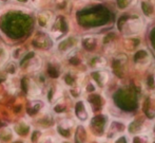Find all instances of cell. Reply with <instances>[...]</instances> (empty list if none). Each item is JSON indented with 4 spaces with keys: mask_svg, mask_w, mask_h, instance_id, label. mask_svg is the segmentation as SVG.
<instances>
[{
    "mask_svg": "<svg viewBox=\"0 0 155 143\" xmlns=\"http://www.w3.org/2000/svg\"><path fill=\"white\" fill-rule=\"evenodd\" d=\"M54 16L53 12L49 10H42L37 14V23L38 27L43 29V30H49V28L51 27L52 23H53Z\"/></svg>",
    "mask_w": 155,
    "mask_h": 143,
    "instance_id": "3",
    "label": "cell"
},
{
    "mask_svg": "<svg viewBox=\"0 0 155 143\" xmlns=\"http://www.w3.org/2000/svg\"><path fill=\"white\" fill-rule=\"evenodd\" d=\"M70 30V23L63 15H57L49 28V35L54 41H59L68 35Z\"/></svg>",
    "mask_w": 155,
    "mask_h": 143,
    "instance_id": "1",
    "label": "cell"
},
{
    "mask_svg": "<svg viewBox=\"0 0 155 143\" xmlns=\"http://www.w3.org/2000/svg\"><path fill=\"white\" fill-rule=\"evenodd\" d=\"M147 142H148V138L145 137V136L134 138V143H147Z\"/></svg>",
    "mask_w": 155,
    "mask_h": 143,
    "instance_id": "15",
    "label": "cell"
},
{
    "mask_svg": "<svg viewBox=\"0 0 155 143\" xmlns=\"http://www.w3.org/2000/svg\"><path fill=\"white\" fill-rule=\"evenodd\" d=\"M90 109L86 102L79 101L75 106V114L80 121H87L90 117Z\"/></svg>",
    "mask_w": 155,
    "mask_h": 143,
    "instance_id": "6",
    "label": "cell"
},
{
    "mask_svg": "<svg viewBox=\"0 0 155 143\" xmlns=\"http://www.w3.org/2000/svg\"><path fill=\"white\" fill-rule=\"evenodd\" d=\"M153 83H154V86H155V73H154V75H153Z\"/></svg>",
    "mask_w": 155,
    "mask_h": 143,
    "instance_id": "18",
    "label": "cell"
},
{
    "mask_svg": "<svg viewBox=\"0 0 155 143\" xmlns=\"http://www.w3.org/2000/svg\"><path fill=\"white\" fill-rule=\"evenodd\" d=\"M74 126V122L70 119H63L58 124V133L63 137H70L71 135V129Z\"/></svg>",
    "mask_w": 155,
    "mask_h": 143,
    "instance_id": "7",
    "label": "cell"
},
{
    "mask_svg": "<svg viewBox=\"0 0 155 143\" xmlns=\"http://www.w3.org/2000/svg\"><path fill=\"white\" fill-rule=\"evenodd\" d=\"M116 143H127V140H126V138H120V139L117 140Z\"/></svg>",
    "mask_w": 155,
    "mask_h": 143,
    "instance_id": "17",
    "label": "cell"
},
{
    "mask_svg": "<svg viewBox=\"0 0 155 143\" xmlns=\"http://www.w3.org/2000/svg\"><path fill=\"white\" fill-rule=\"evenodd\" d=\"M48 101L51 104H56L58 103L62 98V88L59 84H54L48 90Z\"/></svg>",
    "mask_w": 155,
    "mask_h": 143,
    "instance_id": "5",
    "label": "cell"
},
{
    "mask_svg": "<svg viewBox=\"0 0 155 143\" xmlns=\"http://www.w3.org/2000/svg\"><path fill=\"white\" fill-rule=\"evenodd\" d=\"M41 65H42V61H41V58L37 55H34L31 58L27 59V66H25V69L29 72H36L38 71L41 68Z\"/></svg>",
    "mask_w": 155,
    "mask_h": 143,
    "instance_id": "8",
    "label": "cell"
},
{
    "mask_svg": "<svg viewBox=\"0 0 155 143\" xmlns=\"http://www.w3.org/2000/svg\"><path fill=\"white\" fill-rule=\"evenodd\" d=\"M68 0H53L54 4L56 5L57 9H65Z\"/></svg>",
    "mask_w": 155,
    "mask_h": 143,
    "instance_id": "13",
    "label": "cell"
},
{
    "mask_svg": "<svg viewBox=\"0 0 155 143\" xmlns=\"http://www.w3.org/2000/svg\"><path fill=\"white\" fill-rule=\"evenodd\" d=\"M33 5L36 6V8H40L42 5H45V4L49 2V0H31Z\"/></svg>",
    "mask_w": 155,
    "mask_h": 143,
    "instance_id": "14",
    "label": "cell"
},
{
    "mask_svg": "<svg viewBox=\"0 0 155 143\" xmlns=\"http://www.w3.org/2000/svg\"><path fill=\"white\" fill-rule=\"evenodd\" d=\"M5 69H6V72H8L10 75H14L15 72H16V65H15V63H8L5 66Z\"/></svg>",
    "mask_w": 155,
    "mask_h": 143,
    "instance_id": "12",
    "label": "cell"
},
{
    "mask_svg": "<svg viewBox=\"0 0 155 143\" xmlns=\"http://www.w3.org/2000/svg\"><path fill=\"white\" fill-rule=\"evenodd\" d=\"M25 92L30 99H37L42 93V88L40 84L32 78L25 80Z\"/></svg>",
    "mask_w": 155,
    "mask_h": 143,
    "instance_id": "4",
    "label": "cell"
},
{
    "mask_svg": "<svg viewBox=\"0 0 155 143\" xmlns=\"http://www.w3.org/2000/svg\"><path fill=\"white\" fill-rule=\"evenodd\" d=\"M12 56L14 59H21L25 56V50L22 48H15L12 52Z\"/></svg>",
    "mask_w": 155,
    "mask_h": 143,
    "instance_id": "11",
    "label": "cell"
},
{
    "mask_svg": "<svg viewBox=\"0 0 155 143\" xmlns=\"http://www.w3.org/2000/svg\"><path fill=\"white\" fill-rule=\"evenodd\" d=\"M78 44V39L76 37H64L60 39L59 44L57 46V50L59 53L67 55L70 52H72L76 48Z\"/></svg>",
    "mask_w": 155,
    "mask_h": 143,
    "instance_id": "2",
    "label": "cell"
},
{
    "mask_svg": "<svg viewBox=\"0 0 155 143\" xmlns=\"http://www.w3.org/2000/svg\"><path fill=\"white\" fill-rule=\"evenodd\" d=\"M92 76L94 81L96 82V84L100 86V87H104L109 80V73L107 71H104V70H98V71L93 72Z\"/></svg>",
    "mask_w": 155,
    "mask_h": 143,
    "instance_id": "9",
    "label": "cell"
},
{
    "mask_svg": "<svg viewBox=\"0 0 155 143\" xmlns=\"http://www.w3.org/2000/svg\"><path fill=\"white\" fill-rule=\"evenodd\" d=\"M15 1L19 4H28V3H30L31 0H15Z\"/></svg>",
    "mask_w": 155,
    "mask_h": 143,
    "instance_id": "16",
    "label": "cell"
},
{
    "mask_svg": "<svg viewBox=\"0 0 155 143\" xmlns=\"http://www.w3.org/2000/svg\"><path fill=\"white\" fill-rule=\"evenodd\" d=\"M0 1H2V2H8V1H10V0H0Z\"/></svg>",
    "mask_w": 155,
    "mask_h": 143,
    "instance_id": "19",
    "label": "cell"
},
{
    "mask_svg": "<svg viewBox=\"0 0 155 143\" xmlns=\"http://www.w3.org/2000/svg\"><path fill=\"white\" fill-rule=\"evenodd\" d=\"M89 65L92 68H94V69H101V68H104V65H106V61L100 56H95L91 59Z\"/></svg>",
    "mask_w": 155,
    "mask_h": 143,
    "instance_id": "10",
    "label": "cell"
}]
</instances>
